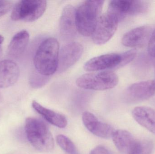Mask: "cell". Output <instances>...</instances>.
Returning a JSON list of instances; mask_svg holds the SVG:
<instances>
[{
    "label": "cell",
    "mask_w": 155,
    "mask_h": 154,
    "mask_svg": "<svg viewBox=\"0 0 155 154\" xmlns=\"http://www.w3.org/2000/svg\"><path fill=\"white\" fill-rule=\"evenodd\" d=\"M121 62V54H104L93 58L87 61L84 65V68L86 71L92 72L118 68Z\"/></svg>",
    "instance_id": "30bf717a"
},
{
    "label": "cell",
    "mask_w": 155,
    "mask_h": 154,
    "mask_svg": "<svg viewBox=\"0 0 155 154\" xmlns=\"http://www.w3.org/2000/svg\"><path fill=\"white\" fill-rule=\"evenodd\" d=\"M154 145L150 140L137 139L128 154H152Z\"/></svg>",
    "instance_id": "d6986e66"
},
{
    "label": "cell",
    "mask_w": 155,
    "mask_h": 154,
    "mask_svg": "<svg viewBox=\"0 0 155 154\" xmlns=\"http://www.w3.org/2000/svg\"><path fill=\"white\" fill-rule=\"evenodd\" d=\"M34 109L41 115L46 121L59 128H64L67 125V120L63 115L46 108L35 101H33Z\"/></svg>",
    "instance_id": "e0dca14e"
},
{
    "label": "cell",
    "mask_w": 155,
    "mask_h": 154,
    "mask_svg": "<svg viewBox=\"0 0 155 154\" xmlns=\"http://www.w3.org/2000/svg\"><path fill=\"white\" fill-rule=\"evenodd\" d=\"M20 68L11 60L0 61V88H5L14 85L19 79Z\"/></svg>",
    "instance_id": "5bb4252c"
},
{
    "label": "cell",
    "mask_w": 155,
    "mask_h": 154,
    "mask_svg": "<svg viewBox=\"0 0 155 154\" xmlns=\"http://www.w3.org/2000/svg\"><path fill=\"white\" fill-rule=\"evenodd\" d=\"M12 6V2L7 0H0V17L7 13Z\"/></svg>",
    "instance_id": "603a6c76"
},
{
    "label": "cell",
    "mask_w": 155,
    "mask_h": 154,
    "mask_svg": "<svg viewBox=\"0 0 155 154\" xmlns=\"http://www.w3.org/2000/svg\"><path fill=\"white\" fill-rule=\"evenodd\" d=\"M60 31L64 39H72L76 35V9L71 5H66L63 10L60 18Z\"/></svg>",
    "instance_id": "8fae6325"
},
{
    "label": "cell",
    "mask_w": 155,
    "mask_h": 154,
    "mask_svg": "<svg viewBox=\"0 0 155 154\" xmlns=\"http://www.w3.org/2000/svg\"><path fill=\"white\" fill-rule=\"evenodd\" d=\"M30 35L27 31L23 30L13 37L8 46L7 53L12 58H20L28 45Z\"/></svg>",
    "instance_id": "2e32d148"
},
{
    "label": "cell",
    "mask_w": 155,
    "mask_h": 154,
    "mask_svg": "<svg viewBox=\"0 0 155 154\" xmlns=\"http://www.w3.org/2000/svg\"><path fill=\"white\" fill-rule=\"evenodd\" d=\"M132 114L139 124L155 134V109L149 107H137L133 109Z\"/></svg>",
    "instance_id": "9a60e30c"
},
{
    "label": "cell",
    "mask_w": 155,
    "mask_h": 154,
    "mask_svg": "<svg viewBox=\"0 0 155 154\" xmlns=\"http://www.w3.org/2000/svg\"><path fill=\"white\" fill-rule=\"evenodd\" d=\"M112 137L116 147L123 154L129 153L137 139L130 132L122 129L115 131Z\"/></svg>",
    "instance_id": "ac0fdd59"
},
{
    "label": "cell",
    "mask_w": 155,
    "mask_h": 154,
    "mask_svg": "<svg viewBox=\"0 0 155 154\" xmlns=\"http://www.w3.org/2000/svg\"><path fill=\"white\" fill-rule=\"evenodd\" d=\"M137 52L136 49L131 50L121 54V62L119 68H122L134 60L136 57Z\"/></svg>",
    "instance_id": "44dd1931"
},
{
    "label": "cell",
    "mask_w": 155,
    "mask_h": 154,
    "mask_svg": "<svg viewBox=\"0 0 155 154\" xmlns=\"http://www.w3.org/2000/svg\"><path fill=\"white\" fill-rule=\"evenodd\" d=\"M49 77L43 76L38 73L33 76L31 80V84L33 87L39 88L43 86L48 82Z\"/></svg>",
    "instance_id": "7402d4cb"
},
{
    "label": "cell",
    "mask_w": 155,
    "mask_h": 154,
    "mask_svg": "<svg viewBox=\"0 0 155 154\" xmlns=\"http://www.w3.org/2000/svg\"><path fill=\"white\" fill-rule=\"evenodd\" d=\"M153 31L150 26H142L127 32L123 36L122 43L131 48H141L148 42Z\"/></svg>",
    "instance_id": "4fadbf2b"
},
{
    "label": "cell",
    "mask_w": 155,
    "mask_h": 154,
    "mask_svg": "<svg viewBox=\"0 0 155 154\" xmlns=\"http://www.w3.org/2000/svg\"><path fill=\"white\" fill-rule=\"evenodd\" d=\"M82 121L88 131L101 138L109 139L112 137L114 133V129L111 125L99 121L90 112L87 111L83 113Z\"/></svg>",
    "instance_id": "7c38bea8"
},
{
    "label": "cell",
    "mask_w": 155,
    "mask_h": 154,
    "mask_svg": "<svg viewBox=\"0 0 155 154\" xmlns=\"http://www.w3.org/2000/svg\"><path fill=\"white\" fill-rule=\"evenodd\" d=\"M155 94V80L140 81L132 84L125 93L126 100L130 103H138L149 99Z\"/></svg>",
    "instance_id": "ba28073f"
},
{
    "label": "cell",
    "mask_w": 155,
    "mask_h": 154,
    "mask_svg": "<svg viewBox=\"0 0 155 154\" xmlns=\"http://www.w3.org/2000/svg\"><path fill=\"white\" fill-rule=\"evenodd\" d=\"M25 131L28 141L35 148L41 152H51L54 147V140L46 124L39 119L28 118Z\"/></svg>",
    "instance_id": "3957f363"
},
{
    "label": "cell",
    "mask_w": 155,
    "mask_h": 154,
    "mask_svg": "<svg viewBox=\"0 0 155 154\" xmlns=\"http://www.w3.org/2000/svg\"><path fill=\"white\" fill-rule=\"evenodd\" d=\"M4 39V37H3L2 35L0 34V48H1V45L2 44L3 42Z\"/></svg>",
    "instance_id": "484cf974"
},
{
    "label": "cell",
    "mask_w": 155,
    "mask_h": 154,
    "mask_svg": "<svg viewBox=\"0 0 155 154\" xmlns=\"http://www.w3.org/2000/svg\"><path fill=\"white\" fill-rule=\"evenodd\" d=\"M47 7L44 0H22L15 5L11 14L12 20L33 22L43 14Z\"/></svg>",
    "instance_id": "5b68a950"
},
{
    "label": "cell",
    "mask_w": 155,
    "mask_h": 154,
    "mask_svg": "<svg viewBox=\"0 0 155 154\" xmlns=\"http://www.w3.org/2000/svg\"><path fill=\"white\" fill-rule=\"evenodd\" d=\"M60 52L59 43L55 38L45 39L38 47L34 58L37 72L50 77L57 71Z\"/></svg>",
    "instance_id": "6da1fadb"
},
{
    "label": "cell",
    "mask_w": 155,
    "mask_h": 154,
    "mask_svg": "<svg viewBox=\"0 0 155 154\" xmlns=\"http://www.w3.org/2000/svg\"><path fill=\"white\" fill-rule=\"evenodd\" d=\"M83 50V46L76 42L64 46L59 52L57 71L62 73L74 65L82 56Z\"/></svg>",
    "instance_id": "9c48e42d"
},
{
    "label": "cell",
    "mask_w": 155,
    "mask_h": 154,
    "mask_svg": "<svg viewBox=\"0 0 155 154\" xmlns=\"http://www.w3.org/2000/svg\"><path fill=\"white\" fill-rule=\"evenodd\" d=\"M119 22L115 15L108 12L101 15L92 35L94 43L102 45L107 42L116 31Z\"/></svg>",
    "instance_id": "52a82bcc"
},
{
    "label": "cell",
    "mask_w": 155,
    "mask_h": 154,
    "mask_svg": "<svg viewBox=\"0 0 155 154\" xmlns=\"http://www.w3.org/2000/svg\"><path fill=\"white\" fill-rule=\"evenodd\" d=\"M148 52L150 56L155 58V29L153 31L148 41Z\"/></svg>",
    "instance_id": "cb8c5ba5"
},
{
    "label": "cell",
    "mask_w": 155,
    "mask_h": 154,
    "mask_svg": "<svg viewBox=\"0 0 155 154\" xmlns=\"http://www.w3.org/2000/svg\"><path fill=\"white\" fill-rule=\"evenodd\" d=\"M58 145L68 154H79L77 148L71 139L63 135H59L56 137Z\"/></svg>",
    "instance_id": "ffe728a7"
},
{
    "label": "cell",
    "mask_w": 155,
    "mask_h": 154,
    "mask_svg": "<svg viewBox=\"0 0 155 154\" xmlns=\"http://www.w3.org/2000/svg\"><path fill=\"white\" fill-rule=\"evenodd\" d=\"M149 2L143 0H115L110 2L107 12L114 14L119 21L127 15L144 13L149 7Z\"/></svg>",
    "instance_id": "8992f818"
},
{
    "label": "cell",
    "mask_w": 155,
    "mask_h": 154,
    "mask_svg": "<svg viewBox=\"0 0 155 154\" xmlns=\"http://www.w3.org/2000/svg\"><path fill=\"white\" fill-rule=\"evenodd\" d=\"M118 81V77L114 72L103 71L84 74L77 79L76 84L84 89L104 90L115 87Z\"/></svg>",
    "instance_id": "277c9868"
},
{
    "label": "cell",
    "mask_w": 155,
    "mask_h": 154,
    "mask_svg": "<svg viewBox=\"0 0 155 154\" xmlns=\"http://www.w3.org/2000/svg\"><path fill=\"white\" fill-rule=\"evenodd\" d=\"M104 1H85L76 10L77 31L83 36H92L101 16Z\"/></svg>",
    "instance_id": "7a4b0ae2"
},
{
    "label": "cell",
    "mask_w": 155,
    "mask_h": 154,
    "mask_svg": "<svg viewBox=\"0 0 155 154\" xmlns=\"http://www.w3.org/2000/svg\"><path fill=\"white\" fill-rule=\"evenodd\" d=\"M89 154H112L110 151L102 146H97L93 149Z\"/></svg>",
    "instance_id": "d4e9b609"
}]
</instances>
